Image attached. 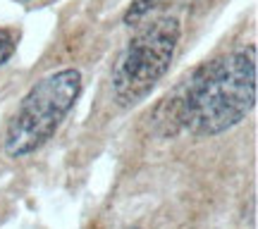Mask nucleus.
Listing matches in <instances>:
<instances>
[{"instance_id": "1", "label": "nucleus", "mask_w": 258, "mask_h": 229, "mask_svg": "<svg viewBox=\"0 0 258 229\" xmlns=\"http://www.w3.org/2000/svg\"><path fill=\"white\" fill-rule=\"evenodd\" d=\"M256 50L244 48L201 64L172 101L175 119L194 136H218L237 127L256 105Z\"/></svg>"}, {"instance_id": "2", "label": "nucleus", "mask_w": 258, "mask_h": 229, "mask_svg": "<svg viewBox=\"0 0 258 229\" xmlns=\"http://www.w3.org/2000/svg\"><path fill=\"white\" fill-rule=\"evenodd\" d=\"M182 24L175 15H160L139 27L110 74L112 98L120 108H137L153 93L172 64Z\"/></svg>"}, {"instance_id": "3", "label": "nucleus", "mask_w": 258, "mask_h": 229, "mask_svg": "<svg viewBox=\"0 0 258 229\" xmlns=\"http://www.w3.org/2000/svg\"><path fill=\"white\" fill-rule=\"evenodd\" d=\"M82 93V74L77 69L41 77L27 96L22 98L17 112L12 115L5 129L3 150L8 158H27L46 146L74 108Z\"/></svg>"}, {"instance_id": "4", "label": "nucleus", "mask_w": 258, "mask_h": 229, "mask_svg": "<svg viewBox=\"0 0 258 229\" xmlns=\"http://www.w3.org/2000/svg\"><path fill=\"white\" fill-rule=\"evenodd\" d=\"M170 3H175V0H132V5L124 12V24H139L148 15H153L156 10L165 8Z\"/></svg>"}, {"instance_id": "5", "label": "nucleus", "mask_w": 258, "mask_h": 229, "mask_svg": "<svg viewBox=\"0 0 258 229\" xmlns=\"http://www.w3.org/2000/svg\"><path fill=\"white\" fill-rule=\"evenodd\" d=\"M15 48H17V41L10 34L8 29H0V67L8 62L10 57L15 55Z\"/></svg>"}]
</instances>
